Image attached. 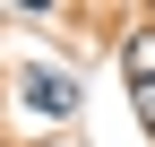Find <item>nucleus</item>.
<instances>
[{"instance_id":"obj_1","label":"nucleus","mask_w":155,"mask_h":147,"mask_svg":"<svg viewBox=\"0 0 155 147\" xmlns=\"http://www.w3.org/2000/svg\"><path fill=\"white\" fill-rule=\"evenodd\" d=\"M17 95H26V113H43V121H69L78 113V78L69 69H43V61L17 78Z\"/></svg>"},{"instance_id":"obj_2","label":"nucleus","mask_w":155,"mask_h":147,"mask_svg":"<svg viewBox=\"0 0 155 147\" xmlns=\"http://www.w3.org/2000/svg\"><path fill=\"white\" fill-rule=\"evenodd\" d=\"M121 87H129V104H138V121L155 130V26L121 43Z\"/></svg>"},{"instance_id":"obj_3","label":"nucleus","mask_w":155,"mask_h":147,"mask_svg":"<svg viewBox=\"0 0 155 147\" xmlns=\"http://www.w3.org/2000/svg\"><path fill=\"white\" fill-rule=\"evenodd\" d=\"M17 9H26V17H43V9H61V0H17Z\"/></svg>"}]
</instances>
